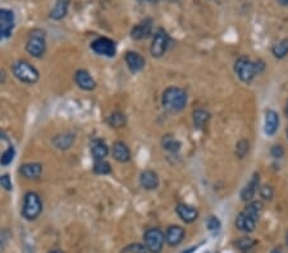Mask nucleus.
I'll list each match as a JSON object with an SVG mask.
<instances>
[{
  "label": "nucleus",
  "instance_id": "nucleus-1",
  "mask_svg": "<svg viewBox=\"0 0 288 253\" xmlns=\"http://www.w3.org/2000/svg\"><path fill=\"white\" fill-rule=\"evenodd\" d=\"M162 104L168 111L180 112L185 109L186 104H187V94L185 92V89L180 88V87H168L163 92Z\"/></svg>",
  "mask_w": 288,
  "mask_h": 253
},
{
  "label": "nucleus",
  "instance_id": "nucleus-2",
  "mask_svg": "<svg viewBox=\"0 0 288 253\" xmlns=\"http://www.w3.org/2000/svg\"><path fill=\"white\" fill-rule=\"evenodd\" d=\"M42 212L41 197L36 192H27L25 194L24 204H22V216L29 221L36 220Z\"/></svg>",
  "mask_w": 288,
  "mask_h": 253
},
{
  "label": "nucleus",
  "instance_id": "nucleus-3",
  "mask_svg": "<svg viewBox=\"0 0 288 253\" xmlns=\"http://www.w3.org/2000/svg\"><path fill=\"white\" fill-rule=\"evenodd\" d=\"M12 72L18 81L27 84H34L39 81L40 73L34 65L26 60H18L12 65Z\"/></svg>",
  "mask_w": 288,
  "mask_h": 253
},
{
  "label": "nucleus",
  "instance_id": "nucleus-4",
  "mask_svg": "<svg viewBox=\"0 0 288 253\" xmlns=\"http://www.w3.org/2000/svg\"><path fill=\"white\" fill-rule=\"evenodd\" d=\"M26 50L34 58H41L47 50V36L45 31L35 28L30 32L26 42Z\"/></svg>",
  "mask_w": 288,
  "mask_h": 253
},
{
  "label": "nucleus",
  "instance_id": "nucleus-5",
  "mask_svg": "<svg viewBox=\"0 0 288 253\" xmlns=\"http://www.w3.org/2000/svg\"><path fill=\"white\" fill-rule=\"evenodd\" d=\"M144 243L150 253H160L165 243V234L159 227L147 229L144 234Z\"/></svg>",
  "mask_w": 288,
  "mask_h": 253
},
{
  "label": "nucleus",
  "instance_id": "nucleus-6",
  "mask_svg": "<svg viewBox=\"0 0 288 253\" xmlns=\"http://www.w3.org/2000/svg\"><path fill=\"white\" fill-rule=\"evenodd\" d=\"M234 72L238 76V78L242 82H246V83L251 82L257 74L255 63H252L246 56H241V58L237 59L236 63H234Z\"/></svg>",
  "mask_w": 288,
  "mask_h": 253
},
{
  "label": "nucleus",
  "instance_id": "nucleus-7",
  "mask_svg": "<svg viewBox=\"0 0 288 253\" xmlns=\"http://www.w3.org/2000/svg\"><path fill=\"white\" fill-rule=\"evenodd\" d=\"M169 35H168L164 30L159 28V30L155 32L154 38H152L151 48H150L151 55L154 56V58H162V56L167 53L168 48H169Z\"/></svg>",
  "mask_w": 288,
  "mask_h": 253
},
{
  "label": "nucleus",
  "instance_id": "nucleus-8",
  "mask_svg": "<svg viewBox=\"0 0 288 253\" xmlns=\"http://www.w3.org/2000/svg\"><path fill=\"white\" fill-rule=\"evenodd\" d=\"M16 26V17L13 10L0 8V40L8 38Z\"/></svg>",
  "mask_w": 288,
  "mask_h": 253
},
{
  "label": "nucleus",
  "instance_id": "nucleus-9",
  "mask_svg": "<svg viewBox=\"0 0 288 253\" xmlns=\"http://www.w3.org/2000/svg\"><path fill=\"white\" fill-rule=\"evenodd\" d=\"M91 49L95 54L106 58H113L117 53V46L113 40L108 37H99L91 43Z\"/></svg>",
  "mask_w": 288,
  "mask_h": 253
},
{
  "label": "nucleus",
  "instance_id": "nucleus-10",
  "mask_svg": "<svg viewBox=\"0 0 288 253\" xmlns=\"http://www.w3.org/2000/svg\"><path fill=\"white\" fill-rule=\"evenodd\" d=\"M186 232L182 226L180 225H170L165 232V242L170 245V247H177L183 242Z\"/></svg>",
  "mask_w": 288,
  "mask_h": 253
},
{
  "label": "nucleus",
  "instance_id": "nucleus-11",
  "mask_svg": "<svg viewBox=\"0 0 288 253\" xmlns=\"http://www.w3.org/2000/svg\"><path fill=\"white\" fill-rule=\"evenodd\" d=\"M75 82L81 89H85V91H93L96 87V82L94 81L93 76L86 69H78L76 72Z\"/></svg>",
  "mask_w": 288,
  "mask_h": 253
},
{
  "label": "nucleus",
  "instance_id": "nucleus-12",
  "mask_svg": "<svg viewBox=\"0 0 288 253\" xmlns=\"http://www.w3.org/2000/svg\"><path fill=\"white\" fill-rule=\"evenodd\" d=\"M124 60H126L127 66L132 73H137L141 72L145 68V59L141 54L136 53V51H128L124 55Z\"/></svg>",
  "mask_w": 288,
  "mask_h": 253
},
{
  "label": "nucleus",
  "instance_id": "nucleus-13",
  "mask_svg": "<svg viewBox=\"0 0 288 253\" xmlns=\"http://www.w3.org/2000/svg\"><path fill=\"white\" fill-rule=\"evenodd\" d=\"M152 32V20L151 19H144L140 22L139 25L135 26L131 31V36L134 40H144L147 38Z\"/></svg>",
  "mask_w": 288,
  "mask_h": 253
},
{
  "label": "nucleus",
  "instance_id": "nucleus-14",
  "mask_svg": "<svg viewBox=\"0 0 288 253\" xmlns=\"http://www.w3.org/2000/svg\"><path fill=\"white\" fill-rule=\"evenodd\" d=\"M175 211H177V215L180 216V219L182 221L187 222V224H191L195 220H197L198 217L197 210L187 203H178L177 207H175Z\"/></svg>",
  "mask_w": 288,
  "mask_h": 253
},
{
  "label": "nucleus",
  "instance_id": "nucleus-15",
  "mask_svg": "<svg viewBox=\"0 0 288 253\" xmlns=\"http://www.w3.org/2000/svg\"><path fill=\"white\" fill-rule=\"evenodd\" d=\"M140 183L147 191H152V189H157L159 187V176L155 173L154 170H144L140 175Z\"/></svg>",
  "mask_w": 288,
  "mask_h": 253
},
{
  "label": "nucleus",
  "instance_id": "nucleus-16",
  "mask_svg": "<svg viewBox=\"0 0 288 253\" xmlns=\"http://www.w3.org/2000/svg\"><path fill=\"white\" fill-rule=\"evenodd\" d=\"M112 153H113V157L119 163H128L131 160V151H129L128 146L122 141H117L114 143Z\"/></svg>",
  "mask_w": 288,
  "mask_h": 253
},
{
  "label": "nucleus",
  "instance_id": "nucleus-17",
  "mask_svg": "<svg viewBox=\"0 0 288 253\" xmlns=\"http://www.w3.org/2000/svg\"><path fill=\"white\" fill-rule=\"evenodd\" d=\"M91 155H93L94 160H105L106 156L109 155V147L106 146V143L104 142L100 138H96L91 142Z\"/></svg>",
  "mask_w": 288,
  "mask_h": 253
},
{
  "label": "nucleus",
  "instance_id": "nucleus-18",
  "mask_svg": "<svg viewBox=\"0 0 288 253\" xmlns=\"http://www.w3.org/2000/svg\"><path fill=\"white\" fill-rule=\"evenodd\" d=\"M42 173V165L39 163H27L19 168V174L26 179H39Z\"/></svg>",
  "mask_w": 288,
  "mask_h": 253
},
{
  "label": "nucleus",
  "instance_id": "nucleus-19",
  "mask_svg": "<svg viewBox=\"0 0 288 253\" xmlns=\"http://www.w3.org/2000/svg\"><path fill=\"white\" fill-rule=\"evenodd\" d=\"M256 220H254L252 217H250L249 215L245 214L243 211L239 212L238 216L236 217V227L238 230H241V232H245V233H251L254 232L255 226H256Z\"/></svg>",
  "mask_w": 288,
  "mask_h": 253
},
{
  "label": "nucleus",
  "instance_id": "nucleus-20",
  "mask_svg": "<svg viewBox=\"0 0 288 253\" xmlns=\"http://www.w3.org/2000/svg\"><path fill=\"white\" fill-rule=\"evenodd\" d=\"M279 125V117L274 110H267L265 112V123H264V132L265 134L273 135L278 129Z\"/></svg>",
  "mask_w": 288,
  "mask_h": 253
},
{
  "label": "nucleus",
  "instance_id": "nucleus-21",
  "mask_svg": "<svg viewBox=\"0 0 288 253\" xmlns=\"http://www.w3.org/2000/svg\"><path fill=\"white\" fill-rule=\"evenodd\" d=\"M259 188V174H254L251 180L243 187V189L241 191V199L245 202H249L254 198L255 193L257 192Z\"/></svg>",
  "mask_w": 288,
  "mask_h": 253
},
{
  "label": "nucleus",
  "instance_id": "nucleus-22",
  "mask_svg": "<svg viewBox=\"0 0 288 253\" xmlns=\"http://www.w3.org/2000/svg\"><path fill=\"white\" fill-rule=\"evenodd\" d=\"M68 9H70V0H57L50 10V18L54 20H60L68 14Z\"/></svg>",
  "mask_w": 288,
  "mask_h": 253
},
{
  "label": "nucleus",
  "instance_id": "nucleus-23",
  "mask_svg": "<svg viewBox=\"0 0 288 253\" xmlns=\"http://www.w3.org/2000/svg\"><path fill=\"white\" fill-rule=\"evenodd\" d=\"M73 142H75V135L72 133H63L53 138V145L58 150H68L73 145Z\"/></svg>",
  "mask_w": 288,
  "mask_h": 253
},
{
  "label": "nucleus",
  "instance_id": "nucleus-24",
  "mask_svg": "<svg viewBox=\"0 0 288 253\" xmlns=\"http://www.w3.org/2000/svg\"><path fill=\"white\" fill-rule=\"evenodd\" d=\"M126 122H127L126 115H124L122 111H114V112H112L108 118H106V123H108L112 128L124 127Z\"/></svg>",
  "mask_w": 288,
  "mask_h": 253
},
{
  "label": "nucleus",
  "instance_id": "nucleus-25",
  "mask_svg": "<svg viewBox=\"0 0 288 253\" xmlns=\"http://www.w3.org/2000/svg\"><path fill=\"white\" fill-rule=\"evenodd\" d=\"M192 117H193V124H195V127L198 128V129L205 127L206 123H208L209 119H210V114H209L206 110L203 109L195 110Z\"/></svg>",
  "mask_w": 288,
  "mask_h": 253
},
{
  "label": "nucleus",
  "instance_id": "nucleus-26",
  "mask_svg": "<svg viewBox=\"0 0 288 253\" xmlns=\"http://www.w3.org/2000/svg\"><path fill=\"white\" fill-rule=\"evenodd\" d=\"M261 211H262V203L260 201L250 202V203L247 204L243 210L245 214H247L250 217H252L254 220H256V221L259 220Z\"/></svg>",
  "mask_w": 288,
  "mask_h": 253
},
{
  "label": "nucleus",
  "instance_id": "nucleus-27",
  "mask_svg": "<svg viewBox=\"0 0 288 253\" xmlns=\"http://www.w3.org/2000/svg\"><path fill=\"white\" fill-rule=\"evenodd\" d=\"M162 145L163 147L165 148L167 151H169V152H178V151L181 150V142L178 140H175L173 135H164V138H163L162 141Z\"/></svg>",
  "mask_w": 288,
  "mask_h": 253
},
{
  "label": "nucleus",
  "instance_id": "nucleus-28",
  "mask_svg": "<svg viewBox=\"0 0 288 253\" xmlns=\"http://www.w3.org/2000/svg\"><path fill=\"white\" fill-rule=\"evenodd\" d=\"M272 53H273V55L278 59H283L285 55H288V40L287 38L279 41L277 45L273 46Z\"/></svg>",
  "mask_w": 288,
  "mask_h": 253
},
{
  "label": "nucleus",
  "instance_id": "nucleus-29",
  "mask_svg": "<svg viewBox=\"0 0 288 253\" xmlns=\"http://www.w3.org/2000/svg\"><path fill=\"white\" fill-rule=\"evenodd\" d=\"M94 173L98 175H108L112 173L110 164L106 160H98L94 164Z\"/></svg>",
  "mask_w": 288,
  "mask_h": 253
},
{
  "label": "nucleus",
  "instance_id": "nucleus-30",
  "mask_svg": "<svg viewBox=\"0 0 288 253\" xmlns=\"http://www.w3.org/2000/svg\"><path fill=\"white\" fill-rule=\"evenodd\" d=\"M237 248H238L241 252H246V250H250L254 248V245L256 244V242H255L252 238H249V237H243L241 238V239L237 240Z\"/></svg>",
  "mask_w": 288,
  "mask_h": 253
},
{
  "label": "nucleus",
  "instance_id": "nucleus-31",
  "mask_svg": "<svg viewBox=\"0 0 288 253\" xmlns=\"http://www.w3.org/2000/svg\"><path fill=\"white\" fill-rule=\"evenodd\" d=\"M121 253H147V249L144 244H140V243H132V244L124 247L123 249L121 250Z\"/></svg>",
  "mask_w": 288,
  "mask_h": 253
},
{
  "label": "nucleus",
  "instance_id": "nucleus-32",
  "mask_svg": "<svg viewBox=\"0 0 288 253\" xmlns=\"http://www.w3.org/2000/svg\"><path fill=\"white\" fill-rule=\"evenodd\" d=\"M220 226L221 224L216 216H210L208 220H206V227H208L209 232H211L213 234L218 233L219 230H220Z\"/></svg>",
  "mask_w": 288,
  "mask_h": 253
},
{
  "label": "nucleus",
  "instance_id": "nucleus-33",
  "mask_svg": "<svg viewBox=\"0 0 288 253\" xmlns=\"http://www.w3.org/2000/svg\"><path fill=\"white\" fill-rule=\"evenodd\" d=\"M14 153H16V151H14V148L12 147V146L8 148V150L4 151V153H3V155H2V157H0V165L8 166L9 164H11L12 161H13Z\"/></svg>",
  "mask_w": 288,
  "mask_h": 253
},
{
  "label": "nucleus",
  "instance_id": "nucleus-34",
  "mask_svg": "<svg viewBox=\"0 0 288 253\" xmlns=\"http://www.w3.org/2000/svg\"><path fill=\"white\" fill-rule=\"evenodd\" d=\"M249 152V142L246 140H241L236 146V153L239 158L245 157V155Z\"/></svg>",
  "mask_w": 288,
  "mask_h": 253
},
{
  "label": "nucleus",
  "instance_id": "nucleus-35",
  "mask_svg": "<svg viewBox=\"0 0 288 253\" xmlns=\"http://www.w3.org/2000/svg\"><path fill=\"white\" fill-rule=\"evenodd\" d=\"M0 186L2 188H4L6 191L11 192L13 189V186H12V180L9 178L8 174H3V175H0Z\"/></svg>",
  "mask_w": 288,
  "mask_h": 253
},
{
  "label": "nucleus",
  "instance_id": "nucleus-36",
  "mask_svg": "<svg viewBox=\"0 0 288 253\" xmlns=\"http://www.w3.org/2000/svg\"><path fill=\"white\" fill-rule=\"evenodd\" d=\"M260 196L264 198L265 201H270L273 198V188L270 186H262L260 188Z\"/></svg>",
  "mask_w": 288,
  "mask_h": 253
},
{
  "label": "nucleus",
  "instance_id": "nucleus-37",
  "mask_svg": "<svg viewBox=\"0 0 288 253\" xmlns=\"http://www.w3.org/2000/svg\"><path fill=\"white\" fill-rule=\"evenodd\" d=\"M270 155L274 158H280L284 155V150H283L282 146H273L272 150H270Z\"/></svg>",
  "mask_w": 288,
  "mask_h": 253
},
{
  "label": "nucleus",
  "instance_id": "nucleus-38",
  "mask_svg": "<svg viewBox=\"0 0 288 253\" xmlns=\"http://www.w3.org/2000/svg\"><path fill=\"white\" fill-rule=\"evenodd\" d=\"M6 238H4V235L2 234V233H0V250L3 249L4 248V244H6Z\"/></svg>",
  "mask_w": 288,
  "mask_h": 253
},
{
  "label": "nucleus",
  "instance_id": "nucleus-39",
  "mask_svg": "<svg viewBox=\"0 0 288 253\" xmlns=\"http://www.w3.org/2000/svg\"><path fill=\"white\" fill-rule=\"evenodd\" d=\"M278 2H279V4L280 5H288V0H278Z\"/></svg>",
  "mask_w": 288,
  "mask_h": 253
},
{
  "label": "nucleus",
  "instance_id": "nucleus-40",
  "mask_svg": "<svg viewBox=\"0 0 288 253\" xmlns=\"http://www.w3.org/2000/svg\"><path fill=\"white\" fill-rule=\"evenodd\" d=\"M270 253H283V252L280 249H278V248H275V249H273Z\"/></svg>",
  "mask_w": 288,
  "mask_h": 253
},
{
  "label": "nucleus",
  "instance_id": "nucleus-41",
  "mask_svg": "<svg viewBox=\"0 0 288 253\" xmlns=\"http://www.w3.org/2000/svg\"><path fill=\"white\" fill-rule=\"evenodd\" d=\"M49 253H63L62 250H59V249H54V250H50Z\"/></svg>",
  "mask_w": 288,
  "mask_h": 253
},
{
  "label": "nucleus",
  "instance_id": "nucleus-42",
  "mask_svg": "<svg viewBox=\"0 0 288 253\" xmlns=\"http://www.w3.org/2000/svg\"><path fill=\"white\" fill-rule=\"evenodd\" d=\"M285 244H287V247H288V230L285 232Z\"/></svg>",
  "mask_w": 288,
  "mask_h": 253
},
{
  "label": "nucleus",
  "instance_id": "nucleus-43",
  "mask_svg": "<svg viewBox=\"0 0 288 253\" xmlns=\"http://www.w3.org/2000/svg\"><path fill=\"white\" fill-rule=\"evenodd\" d=\"M146 2H151V3H157V2H160V0H146Z\"/></svg>",
  "mask_w": 288,
  "mask_h": 253
},
{
  "label": "nucleus",
  "instance_id": "nucleus-44",
  "mask_svg": "<svg viewBox=\"0 0 288 253\" xmlns=\"http://www.w3.org/2000/svg\"><path fill=\"white\" fill-rule=\"evenodd\" d=\"M285 115H287V118H288V105H287V107H285Z\"/></svg>",
  "mask_w": 288,
  "mask_h": 253
},
{
  "label": "nucleus",
  "instance_id": "nucleus-45",
  "mask_svg": "<svg viewBox=\"0 0 288 253\" xmlns=\"http://www.w3.org/2000/svg\"><path fill=\"white\" fill-rule=\"evenodd\" d=\"M285 134H287V138H288V128H287V130H285Z\"/></svg>",
  "mask_w": 288,
  "mask_h": 253
}]
</instances>
